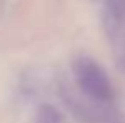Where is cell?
I'll list each match as a JSON object with an SVG mask.
<instances>
[{
  "mask_svg": "<svg viewBox=\"0 0 125 123\" xmlns=\"http://www.w3.org/2000/svg\"><path fill=\"white\" fill-rule=\"evenodd\" d=\"M74 78L84 95L96 101H106L113 96L112 83L98 62L90 57H80L73 64Z\"/></svg>",
  "mask_w": 125,
  "mask_h": 123,
  "instance_id": "obj_1",
  "label": "cell"
},
{
  "mask_svg": "<svg viewBox=\"0 0 125 123\" xmlns=\"http://www.w3.org/2000/svg\"><path fill=\"white\" fill-rule=\"evenodd\" d=\"M125 25V0H105L103 27L110 37H117Z\"/></svg>",
  "mask_w": 125,
  "mask_h": 123,
  "instance_id": "obj_2",
  "label": "cell"
},
{
  "mask_svg": "<svg viewBox=\"0 0 125 123\" xmlns=\"http://www.w3.org/2000/svg\"><path fill=\"white\" fill-rule=\"evenodd\" d=\"M36 123H64V120L58 108H54L52 104H42L37 110Z\"/></svg>",
  "mask_w": 125,
  "mask_h": 123,
  "instance_id": "obj_3",
  "label": "cell"
}]
</instances>
